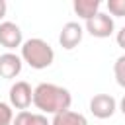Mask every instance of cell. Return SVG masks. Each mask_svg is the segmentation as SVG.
<instances>
[{
	"mask_svg": "<svg viewBox=\"0 0 125 125\" xmlns=\"http://www.w3.org/2000/svg\"><path fill=\"white\" fill-rule=\"evenodd\" d=\"M21 66H23V61L20 55L16 53H4L0 55V76L6 78V80H14L20 72H21Z\"/></svg>",
	"mask_w": 125,
	"mask_h": 125,
	"instance_id": "ba28073f",
	"label": "cell"
},
{
	"mask_svg": "<svg viewBox=\"0 0 125 125\" xmlns=\"http://www.w3.org/2000/svg\"><path fill=\"white\" fill-rule=\"evenodd\" d=\"M115 29V23H113V18L109 14H104V12H98L94 18H90L86 21V31L92 35V37H98V39H105L113 33Z\"/></svg>",
	"mask_w": 125,
	"mask_h": 125,
	"instance_id": "277c9868",
	"label": "cell"
},
{
	"mask_svg": "<svg viewBox=\"0 0 125 125\" xmlns=\"http://www.w3.org/2000/svg\"><path fill=\"white\" fill-rule=\"evenodd\" d=\"M6 10H8V4H6L4 0H0V23H2L4 16H6Z\"/></svg>",
	"mask_w": 125,
	"mask_h": 125,
	"instance_id": "2e32d148",
	"label": "cell"
},
{
	"mask_svg": "<svg viewBox=\"0 0 125 125\" xmlns=\"http://www.w3.org/2000/svg\"><path fill=\"white\" fill-rule=\"evenodd\" d=\"M115 39H117V45H119V47H121V49L125 51V25H123V27H121V29L117 31Z\"/></svg>",
	"mask_w": 125,
	"mask_h": 125,
	"instance_id": "9a60e30c",
	"label": "cell"
},
{
	"mask_svg": "<svg viewBox=\"0 0 125 125\" xmlns=\"http://www.w3.org/2000/svg\"><path fill=\"white\" fill-rule=\"evenodd\" d=\"M10 107L12 109H20L25 111L31 104H33V90L25 80H18L10 86Z\"/></svg>",
	"mask_w": 125,
	"mask_h": 125,
	"instance_id": "3957f363",
	"label": "cell"
},
{
	"mask_svg": "<svg viewBox=\"0 0 125 125\" xmlns=\"http://www.w3.org/2000/svg\"><path fill=\"white\" fill-rule=\"evenodd\" d=\"M119 111L125 115V96H123V98H121V102H119Z\"/></svg>",
	"mask_w": 125,
	"mask_h": 125,
	"instance_id": "e0dca14e",
	"label": "cell"
},
{
	"mask_svg": "<svg viewBox=\"0 0 125 125\" xmlns=\"http://www.w3.org/2000/svg\"><path fill=\"white\" fill-rule=\"evenodd\" d=\"M14 119V109L10 107V104L0 102V125H12Z\"/></svg>",
	"mask_w": 125,
	"mask_h": 125,
	"instance_id": "5bb4252c",
	"label": "cell"
},
{
	"mask_svg": "<svg viewBox=\"0 0 125 125\" xmlns=\"http://www.w3.org/2000/svg\"><path fill=\"white\" fill-rule=\"evenodd\" d=\"M72 104V96L66 88L59 86V84H51V82H41L33 88V105L45 115H57L61 111L70 109Z\"/></svg>",
	"mask_w": 125,
	"mask_h": 125,
	"instance_id": "6da1fadb",
	"label": "cell"
},
{
	"mask_svg": "<svg viewBox=\"0 0 125 125\" xmlns=\"http://www.w3.org/2000/svg\"><path fill=\"white\" fill-rule=\"evenodd\" d=\"M105 6L113 18H125V0H107Z\"/></svg>",
	"mask_w": 125,
	"mask_h": 125,
	"instance_id": "4fadbf2b",
	"label": "cell"
},
{
	"mask_svg": "<svg viewBox=\"0 0 125 125\" xmlns=\"http://www.w3.org/2000/svg\"><path fill=\"white\" fill-rule=\"evenodd\" d=\"M12 125H51V121L43 113H31V111H18L12 119Z\"/></svg>",
	"mask_w": 125,
	"mask_h": 125,
	"instance_id": "8fae6325",
	"label": "cell"
},
{
	"mask_svg": "<svg viewBox=\"0 0 125 125\" xmlns=\"http://www.w3.org/2000/svg\"><path fill=\"white\" fill-rule=\"evenodd\" d=\"M100 0H74L72 8L76 12L78 18H82L84 21H88L90 18H94L98 12H100Z\"/></svg>",
	"mask_w": 125,
	"mask_h": 125,
	"instance_id": "9c48e42d",
	"label": "cell"
},
{
	"mask_svg": "<svg viewBox=\"0 0 125 125\" xmlns=\"http://www.w3.org/2000/svg\"><path fill=\"white\" fill-rule=\"evenodd\" d=\"M84 37V27L78 21H66L59 33V45L66 51H72Z\"/></svg>",
	"mask_w": 125,
	"mask_h": 125,
	"instance_id": "52a82bcc",
	"label": "cell"
},
{
	"mask_svg": "<svg viewBox=\"0 0 125 125\" xmlns=\"http://www.w3.org/2000/svg\"><path fill=\"white\" fill-rule=\"evenodd\" d=\"M117 111V102L109 94H96L90 100V113L98 119H109Z\"/></svg>",
	"mask_w": 125,
	"mask_h": 125,
	"instance_id": "5b68a950",
	"label": "cell"
},
{
	"mask_svg": "<svg viewBox=\"0 0 125 125\" xmlns=\"http://www.w3.org/2000/svg\"><path fill=\"white\" fill-rule=\"evenodd\" d=\"M51 125H88V119L78 111L66 109V111H61V113L53 115Z\"/></svg>",
	"mask_w": 125,
	"mask_h": 125,
	"instance_id": "30bf717a",
	"label": "cell"
},
{
	"mask_svg": "<svg viewBox=\"0 0 125 125\" xmlns=\"http://www.w3.org/2000/svg\"><path fill=\"white\" fill-rule=\"evenodd\" d=\"M21 61L23 62H27L31 68H35V70H43V68H49L51 64H53V61H55V51H53V47L45 41V39H41V37H31V39H27V41H23L21 43Z\"/></svg>",
	"mask_w": 125,
	"mask_h": 125,
	"instance_id": "7a4b0ae2",
	"label": "cell"
},
{
	"mask_svg": "<svg viewBox=\"0 0 125 125\" xmlns=\"http://www.w3.org/2000/svg\"><path fill=\"white\" fill-rule=\"evenodd\" d=\"M113 76H115V82L125 88V55L117 57V61L113 62Z\"/></svg>",
	"mask_w": 125,
	"mask_h": 125,
	"instance_id": "7c38bea8",
	"label": "cell"
},
{
	"mask_svg": "<svg viewBox=\"0 0 125 125\" xmlns=\"http://www.w3.org/2000/svg\"><path fill=\"white\" fill-rule=\"evenodd\" d=\"M21 43H23V33L20 25L14 21H2L0 23V45L12 53L14 49L21 47Z\"/></svg>",
	"mask_w": 125,
	"mask_h": 125,
	"instance_id": "8992f818",
	"label": "cell"
}]
</instances>
